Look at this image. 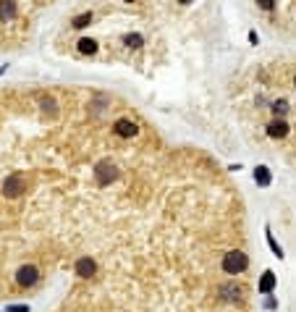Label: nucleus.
Returning <instances> with one entry per match:
<instances>
[{
  "label": "nucleus",
  "instance_id": "nucleus-6",
  "mask_svg": "<svg viewBox=\"0 0 296 312\" xmlns=\"http://www.w3.org/2000/svg\"><path fill=\"white\" fill-rule=\"evenodd\" d=\"M288 129H291V126H288L283 118H273L267 123V136H273V139H283V136L288 134Z\"/></svg>",
  "mask_w": 296,
  "mask_h": 312
},
{
  "label": "nucleus",
  "instance_id": "nucleus-15",
  "mask_svg": "<svg viewBox=\"0 0 296 312\" xmlns=\"http://www.w3.org/2000/svg\"><path fill=\"white\" fill-rule=\"evenodd\" d=\"M265 307L267 310H275V307H278V302H275V299H265Z\"/></svg>",
  "mask_w": 296,
  "mask_h": 312
},
{
  "label": "nucleus",
  "instance_id": "nucleus-8",
  "mask_svg": "<svg viewBox=\"0 0 296 312\" xmlns=\"http://www.w3.org/2000/svg\"><path fill=\"white\" fill-rule=\"evenodd\" d=\"M254 181H257V186H270V181H273L270 168L267 165H257L254 168Z\"/></svg>",
  "mask_w": 296,
  "mask_h": 312
},
{
  "label": "nucleus",
  "instance_id": "nucleus-1",
  "mask_svg": "<svg viewBox=\"0 0 296 312\" xmlns=\"http://www.w3.org/2000/svg\"><path fill=\"white\" fill-rule=\"evenodd\" d=\"M247 255H244L241 249H231L223 255V270L228 273V276H239V273L247 270Z\"/></svg>",
  "mask_w": 296,
  "mask_h": 312
},
{
  "label": "nucleus",
  "instance_id": "nucleus-9",
  "mask_svg": "<svg viewBox=\"0 0 296 312\" xmlns=\"http://www.w3.org/2000/svg\"><path fill=\"white\" fill-rule=\"evenodd\" d=\"M79 53L94 55V53H97V42H94V40H79Z\"/></svg>",
  "mask_w": 296,
  "mask_h": 312
},
{
  "label": "nucleus",
  "instance_id": "nucleus-11",
  "mask_svg": "<svg viewBox=\"0 0 296 312\" xmlns=\"http://www.w3.org/2000/svg\"><path fill=\"white\" fill-rule=\"evenodd\" d=\"M89 21H92V14H81V16H76V18H74V27H76V29H81V27H87Z\"/></svg>",
  "mask_w": 296,
  "mask_h": 312
},
{
  "label": "nucleus",
  "instance_id": "nucleus-7",
  "mask_svg": "<svg viewBox=\"0 0 296 312\" xmlns=\"http://www.w3.org/2000/svg\"><path fill=\"white\" fill-rule=\"evenodd\" d=\"M273 289H275V273L273 270H265V273H262V278H260L257 291H260V294H270Z\"/></svg>",
  "mask_w": 296,
  "mask_h": 312
},
{
  "label": "nucleus",
  "instance_id": "nucleus-13",
  "mask_svg": "<svg viewBox=\"0 0 296 312\" xmlns=\"http://www.w3.org/2000/svg\"><path fill=\"white\" fill-rule=\"evenodd\" d=\"M260 8H262V11H273L275 3H273V0H260Z\"/></svg>",
  "mask_w": 296,
  "mask_h": 312
},
{
  "label": "nucleus",
  "instance_id": "nucleus-2",
  "mask_svg": "<svg viewBox=\"0 0 296 312\" xmlns=\"http://www.w3.org/2000/svg\"><path fill=\"white\" fill-rule=\"evenodd\" d=\"M21 192H24V173H11V176L3 181V194L8 199H16Z\"/></svg>",
  "mask_w": 296,
  "mask_h": 312
},
{
  "label": "nucleus",
  "instance_id": "nucleus-4",
  "mask_svg": "<svg viewBox=\"0 0 296 312\" xmlns=\"http://www.w3.org/2000/svg\"><path fill=\"white\" fill-rule=\"evenodd\" d=\"M74 270H76V276H79V278H92L94 273H97V260L84 255V257H79V260H76Z\"/></svg>",
  "mask_w": 296,
  "mask_h": 312
},
{
  "label": "nucleus",
  "instance_id": "nucleus-3",
  "mask_svg": "<svg viewBox=\"0 0 296 312\" xmlns=\"http://www.w3.org/2000/svg\"><path fill=\"white\" fill-rule=\"evenodd\" d=\"M40 281V270H37V265H21L16 273V283L24 286V289H29V286H34Z\"/></svg>",
  "mask_w": 296,
  "mask_h": 312
},
{
  "label": "nucleus",
  "instance_id": "nucleus-5",
  "mask_svg": "<svg viewBox=\"0 0 296 312\" xmlns=\"http://www.w3.org/2000/svg\"><path fill=\"white\" fill-rule=\"evenodd\" d=\"M113 131L118 134V136H124V139H128V136H137L139 134V126L134 121H128V118H118L113 123Z\"/></svg>",
  "mask_w": 296,
  "mask_h": 312
},
{
  "label": "nucleus",
  "instance_id": "nucleus-14",
  "mask_svg": "<svg viewBox=\"0 0 296 312\" xmlns=\"http://www.w3.org/2000/svg\"><path fill=\"white\" fill-rule=\"evenodd\" d=\"M5 312H29V307L27 304H14V307H8Z\"/></svg>",
  "mask_w": 296,
  "mask_h": 312
},
{
  "label": "nucleus",
  "instance_id": "nucleus-10",
  "mask_svg": "<svg viewBox=\"0 0 296 312\" xmlns=\"http://www.w3.org/2000/svg\"><path fill=\"white\" fill-rule=\"evenodd\" d=\"M14 14H16V3H3L0 5V16L3 18H11Z\"/></svg>",
  "mask_w": 296,
  "mask_h": 312
},
{
  "label": "nucleus",
  "instance_id": "nucleus-12",
  "mask_svg": "<svg viewBox=\"0 0 296 312\" xmlns=\"http://www.w3.org/2000/svg\"><path fill=\"white\" fill-rule=\"evenodd\" d=\"M267 244H270V246H273V249H275V255H278V257H283V249H280V244H278V242H275V239H273V233H270V229H267Z\"/></svg>",
  "mask_w": 296,
  "mask_h": 312
}]
</instances>
